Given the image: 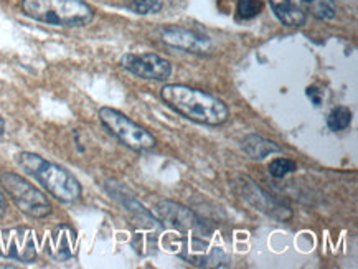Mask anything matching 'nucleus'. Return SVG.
I'll use <instances>...</instances> for the list:
<instances>
[{"instance_id":"nucleus-4","label":"nucleus","mask_w":358,"mask_h":269,"mask_svg":"<svg viewBox=\"0 0 358 269\" xmlns=\"http://www.w3.org/2000/svg\"><path fill=\"white\" fill-rule=\"evenodd\" d=\"M0 187L13 200L22 213L31 218H47L52 215V203L41 190L31 185L29 180L13 172L0 174Z\"/></svg>"},{"instance_id":"nucleus-16","label":"nucleus","mask_w":358,"mask_h":269,"mask_svg":"<svg viewBox=\"0 0 358 269\" xmlns=\"http://www.w3.org/2000/svg\"><path fill=\"white\" fill-rule=\"evenodd\" d=\"M261 10H263V2L261 0H238L236 12L245 20H251V18L258 17Z\"/></svg>"},{"instance_id":"nucleus-2","label":"nucleus","mask_w":358,"mask_h":269,"mask_svg":"<svg viewBox=\"0 0 358 269\" xmlns=\"http://www.w3.org/2000/svg\"><path fill=\"white\" fill-rule=\"evenodd\" d=\"M15 161L25 174L34 177L50 195H53L59 202L73 203L80 200L83 194L81 184L66 168L50 162L34 152L17 154Z\"/></svg>"},{"instance_id":"nucleus-3","label":"nucleus","mask_w":358,"mask_h":269,"mask_svg":"<svg viewBox=\"0 0 358 269\" xmlns=\"http://www.w3.org/2000/svg\"><path fill=\"white\" fill-rule=\"evenodd\" d=\"M22 10L36 22L57 27H83L94 18L85 0H22Z\"/></svg>"},{"instance_id":"nucleus-9","label":"nucleus","mask_w":358,"mask_h":269,"mask_svg":"<svg viewBox=\"0 0 358 269\" xmlns=\"http://www.w3.org/2000/svg\"><path fill=\"white\" fill-rule=\"evenodd\" d=\"M162 40L169 47L194 54H208L213 50V43L208 36L201 35L199 31L182 29V27H171V29L164 30Z\"/></svg>"},{"instance_id":"nucleus-20","label":"nucleus","mask_w":358,"mask_h":269,"mask_svg":"<svg viewBox=\"0 0 358 269\" xmlns=\"http://www.w3.org/2000/svg\"><path fill=\"white\" fill-rule=\"evenodd\" d=\"M6 213H7V200L3 197L2 191H0V218L6 215Z\"/></svg>"},{"instance_id":"nucleus-1","label":"nucleus","mask_w":358,"mask_h":269,"mask_svg":"<svg viewBox=\"0 0 358 269\" xmlns=\"http://www.w3.org/2000/svg\"><path fill=\"white\" fill-rule=\"evenodd\" d=\"M160 98L173 111L199 124L222 126L228 121L227 104L206 91L187 85H165L160 89Z\"/></svg>"},{"instance_id":"nucleus-11","label":"nucleus","mask_w":358,"mask_h":269,"mask_svg":"<svg viewBox=\"0 0 358 269\" xmlns=\"http://www.w3.org/2000/svg\"><path fill=\"white\" fill-rule=\"evenodd\" d=\"M155 213H157L159 220L164 225L171 226L173 230L190 231L200 226L199 217L192 210H188L180 203L171 202V200H160L157 207H155Z\"/></svg>"},{"instance_id":"nucleus-15","label":"nucleus","mask_w":358,"mask_h":269,"mask_svg":"<svg viewBox=\"0 0 358 269\" xmlns=\"http://www.w3.org/2000/svg\"><path fill=\"white\" fill-rule=\"evenodd\" d=\"M307 8H309L312 15L320 18V20H330L337 13L334 0H312Z\"/></svg>"},{"instance_id":"nucleus-8","label":"nucleus","mask_w":358,"mask_h":269,"mask_svg":"<svg viewBox=\"0 0 358 269\" xmlns=\"http://www.w3.org/2000/svg\"><path fill=\"white\" fill-rule=\"evenodd\" d=\"M121 66L142 80L165 81L172 75V65L155 53H127L121 58Z\"/></svg>"},{"instance_id":"nucleus-7","label":"nucleus","mask_w":358,"mask_h":269,"mask_svg":"<svg viewBox=\"0 0 358 269\" xmlns=\"http://www.w3.org/2000/svg\"><path fill=\"white\" fill-rule=\"evenodd\" d=\"M38 254L35 230L29 226L0 228V258L31 263Z\"/></svg>"},{"instance_id":"nucleus-10","label":"nucleus","mask_w":358,"mask_h":269,"mask_svg":"<svg viewBox=\"0 0 358 269\" xmlns=\"http://www.w3.org/2000/svg\"><path fill=\"white\" fill-rule=\"evenodd\" d=\"M78 245V233L71 225L55 226L50 231L48 238L45 240V249L52 256L55 261H68L75 256Z\"/></svg>"},{"instance_id":"nucleus-21","label":"nucleus","mask_w":358,"mask_h":269,"mask_svg":"<svg viewBox=\"0 0 358 269\" xmlns=\"http://www.w3.org/2000/svg\"><path fill=\"white\" fill-rule=\"evenodd\" d=\"M3 131H6V122H3L2 117H0V136L3 134Z\"/></svg>"},{"instance_id":"nucleus-12","label":"nucleus","mask_w":358,"mask_h":269,"mask_svg":"<svg viewBox=\"0 0 358 269\" xmlns=\"http://www.w3.org/2000/svg\"><path fill=\"white\" fill-rule=\"evenodd\" d=\"M274 15L286 27H302L306 24V12L294 6L291 0H269Z\"/></svg>"},{"instance_id":"nucleus-14","label":"nucleus","mask_w":358,"mask_h":269,"mask_svg":"<svg viewBox=\"0 0 358 269\" xmlns=\"http://www.w3.org/2000/svg\"><path fill=\"white\" fill-rule=\"evenodd\" d=\"M352 122V111L347 106H337L329 112L327 126L330 131H343L350 126Z\"/></svg>"},{"instance_id":"nucleus-6","label":"nucleus","mask_w":358,"mask_h":269,"mask_svg":"<svg viewBox=\"0 0 358 269\" xmlns=\"http://www.w3.org/2000/svg\"><path fill=\"white\" fill-rule=\"evenodd\" d=\"M233 189L240 197L251 205L252 208L264 213L278 221H287L292 218V210L286 205L269 195L268 191L261 189L252 182L250 177H238L231 182Z\"/></svg>"},{"instance_id":"nucleus-18","label":"nucleus","mask_w":358,"mask_h":269,"mask_svg":"<svg viewBox=\"0 0 358 269\" xmlns=\"http://www.w3.org/2000/svg\"><path fill=\"white\" fill-rule=\"evenodd\" d=\"M297 166L294 161H289V159H276L269 163V174L276 179H282L287 174H292L296 170Z\"/></svg>"},{"instance_id":"nucleus-13","label":"nucleus","mask_w":358,"mask_h":269,"mask_svg":"<svg viewBox=\"0 0 358 269\" xmlns=\"http://www.w3.org/2000/svg\"><path fill=\"white\" fill-rule=\"evenodd\" d=\"M243 150L255 161H263L271 154L281 152V147L273 140L264 139L263 136L250 134L243 139Z\"/></svg>"},{"instance_id":"nucleus-5","label":"nucleus","mask_w":358,"mask_h":269,"mask_svg":"<svg viewBox=\"0 0 358 269\" xmlns=\"http://www.w3.org/2000/svg\"><path fill=\"white\" fill-rule=\"evenodd\" d=\"M98 116L103 126L111 132L114 138H117L126 147L136 150V152L149 150L157 144V140L145 127L139 126L117 109L101 108Z\"/></svg>"},{"instance_id":"nucleus-17","label":"nucleus","mask_w":358,"mask_h":269,"mask_svg":"<svg viewBox=\"0 0 358 269\" xmlns=\"http://www.w3.org/2000/svg\"><path fill=\"white\" fill-rule=\"evenodd\" d=\"M129 8L137 15L157 13L162 8V0H131Z\"/></svg>"},{"instance_id":"nucleus-19","label":"nucleus","mask_w":358,"mask_h":269,"mask_svg":"<svg viewBox=\"0 0 358 269\" xmlns=\"http://www.w3.org/2000/svg\"><path fill=\"white\" fill-rule=\"evenodd\" d=\"M307 96L312 99V103L315 104V106H319L320 103H322V91H319L315 86H310V88H307Z\"/></svg>"}]
</instances>
